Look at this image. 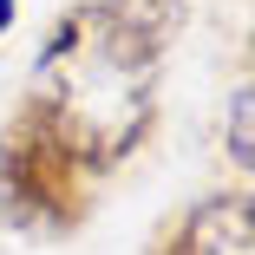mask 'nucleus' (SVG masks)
<instances>
[{
	"label": "nucleus",
	"instance_id": "2",
	"mask_svg": "<svg viewBox=\"0 0 255 255\" xmlns=\"http://www.w3.org/2000/svg\"><path fill=\"white\" fill-rule=\"evenodd\" d=\"M92 216V164L39 92L0 125V223L26 236H72Z\"/></svg>",
	"mask_w": 255,
	"mask_h": 255
},
{
	"label": "nucleus",
	"instance_id": "4",
	"mask_svg": "<svg viewBox=\"0 0 255 255\" xmlns=\"http://www.w3.org/2000/svg\"><path fill=\"white\" fill-rule=\"evenodd\" d=\"M229 157L255 177V85H242L229 105Z\"/></svg>",
	"mask_w": 255,
	"mask_h": 255
},
{
	"label": "nucleus",
	"instance_id": "6",
	"mask_svg": "<svg viewBox=\"0 0 255 255\" xmlns=\"http://www.w3.org/2000/svg\"><path fill=\"white\" fill-rule=\"evenodd\" d=\"M249 59H255V33H249Z\"/></svg>",
	"mask_w": 255,
	"mask_h": 255
},
{
	"label": "nucleus",
	"instance_id": "1",
	"mask_svg": "<svg viewBox=\"0 0 255 255\" xmlns=\"http://www.w3.org/2000/svg\"><path fill=\"white\" fill-rule=\"evenodd\" d=\"M164 33L137 26L112 0H79L72 13L53 20L39 46L33 92L59 112L72 144L85 150L92 177L118 170L157 125V66H164Z\"/></svg>",
	"mask_w": 255,
	"mask_h": 255
},
{
	"label": "nucleus",
	"instance_id": "3",
	"mask_svg": "<svg viewBox=\"0 0 255 255\" xmlns=\"http://www.w3.org/2000/svg\"><path fill=\"white\" fill-rule=\"evenodd\" d=\"M157 255H255V190H216L157 236Z\"/></svg>",
	"mask_w": 255,
	"mask_h": 255
},
{
	"label": "nucleus",
	"instance_id": "5",
	"mask_svg": "<svg viewBox=\"0 0 255 255\" xmlns=\"http://www.w3.org/2000/svg\"><path fill=\"white\" fill-rule=\"evenodd\" d=\"M13 7H20V0H0V33L13 26Z\"/></svg>",
	"mask_w": 255,
	"mask_h": 255
}]
</instances>
